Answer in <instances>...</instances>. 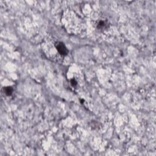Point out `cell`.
I'll use <instances>...</instances> for the list:
<instances>
[{"label": "cell", "mask_w": 156, "mask_h": 156, "mask_svg": "<svg viewBox=\"0 0 156 156\" xmlns=\"http://www.w3.org/2000/svg\"><path fill=\"white\" fill-rule=\"evenodd\" d=\"M43 45V49L46 54L54 61H62L68 55V49L62 41L49 40Z\"/></svg>", "instance_id": "cell-1"}, {"label": "cell", "mask_w": 156, "mask_h": 156, "mask_svg": "<svg viewBox=\"0 0 156 156\" xmlns=\"http://www.w3.org/2000/svg\"><path fill=\"white\" fill-rule=\"evenodd\" d=\"M71 15L70 16L68 15L64 17L68 20H69V21L64 20V23L65 24V25L68 30L69 29L70 31L76 32L77 30L79 31V29H80V27L82 26V20L76 14L71 13Z\"/></svg>", "instance_id": "cell-2"}, {"label": "cell", "mask_w": 156, "mask_h": 156, "mask_svg": "<svg viewBox=\"0 0 156 156\" xmlns=\"http://www.w3.org/2000/svg\"><path fill=\"white\" fill-rule=\"evenodd\" d=\"M96 26L97 29L102 31V30L107 29V28L109 26V23L107 19L102 18L99 19L96 21Z\"/></svg>", "instance_id": "cell-3"}, {"label": "cell", "mask_w": 156, "mask_h": 156, "mask_svg": "<svg viewBox=\"0 0 156 156\" xmlns=\"http://www.w3.org/2000/svg\"><path fill=\"white\" fill-rule=\"evenodd\" d=\"M4 91L6 95L10 96L13 92V88L11 87H7L4 88Z\"/></svg>", "instance_id": "cell-4"}, {"label": "cell", "mask_w": 156, "mask_h": 156, "mask_svg": "<svg viewBox=\"0 0 156 156\" xmlns=\"http://www.w3.org/2000/svg\"><path fill=\"white\" fill-rule=\"evenodd\" d=\"M70 83H71V85L73 87H75V86L77 85V80L74 78H73V79H71L70 80Z\"/></svg>", "instance_id": "cell-5"}]
</instances>
